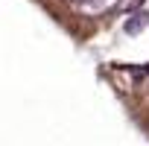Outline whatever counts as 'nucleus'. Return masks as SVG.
Returning <instances> with one entry per match:
<instances>
[{
  "label": "nucleus",
  "mask_w": 149,
  "mask_h": 146,
  "mask_svg": "<svg viewBox=\"0 0 149 146\" xmlns=\"http://www.w3.org/2000/svg\"><path fill=\"white\" fill-rule=\"evenodd\" d=\"M117 6H123V0H79V12L94 15V18L108 12V9H117Z\"/></svg>",
  "instance_id": "obj_1"
},
{
  "label": "nucleus",
  "mask_w": 149,
  "mask_h": 146,
  "mask_svg": "<svg viewBox=\"0 0 149 146\" xmlns=\"http://www.w3.org/2000/svg\"><path fill=\"white\" fill-rule=\"evenodd\" d=\"M146 24H149V12H137V15H132V21H126V32L129 35H137Z\"/></svg>",
  "instance_id": "obj_2"
}]
</instances>
